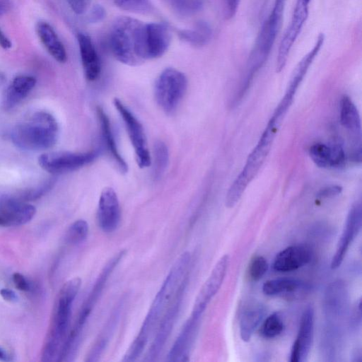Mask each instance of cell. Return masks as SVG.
Here are the masks:
<instances>
[{
  "mask_svg": "<svg viewBox=\"0 0 362 362\" xmlns=\"http://www.w3.org/2000/svg\"><path fill=\"white\" fill-rule=\"evenodd\" d=\"M10 6L8 0H0V16L8 12Z\"/></svg>",
  "mask_w": 362,
  "mask_h": 362,
  "instance_id": "46",
  "label": "cell"
},
{
  "mask_svg": "<svg viewBox=\"0 0 362 362\" xmlns=\"http://www.w3.org/2000/svg\"><path fill=\"white\" fill-rule=\"evenodd\" d=\"M266 315V308L258 303L248 307L243 313L240 320V336L243 341L250 340L254 332L262 322Z\"/></svg>",
  "mask_w": 362,
  "mask_h": 362,
  "instance_id": "28",
  "label": "cell"
},
{
  "mask_svg": "<svg viewBox=\"0 0 362 362\" xmlns=\"http://www.w3.org/2000/svg\"><path fill=\"white\" fill-rule=\"evenodd\" d=\"M124 301L120 300L111 313L103 329L100 332L94 344L88 353L86 361H98L107 346L114 332L117 328L121 313L122 311Z\"/></svg>",
  "mask_w": 362,
  "mask_h": 362,
  "instance_id": "23",
  "label": "cell"
},
{
  "mask_svg": "<svg viewBox=\"0 0 362 362\" xmlns=\"http://www.w3.org/2000/svg\"><path fill=\"white\" fill-rule=\"evenodd\" d=\"M287 0H274L273 8L262 24L248 57L245 76L235 92L233 103L238 105L250 88L254 78L266 63L279 31Z\"/></svg>",
  "mask_w": 362,
  "mask_h": 362,
  "instance_id": "2",
  "label": "cell"
},
{
  "mask_svg": "<svg viewBox=\"0 0 362 362\" xmlns=\"http://www.w3.org/2000/svg\"><path fill=\"white\" fill-rule=\"evenodd\" d=\"M12 279L15 286L18 290L22 291H28L30 289V285L28 281L23 274L16 272L13 274Z\"/></svg>",
  "mask_w": 362,
  "mask_h": 362,
  "instance_id": "40",
  "label": "cell"
},
{
  "mask_svg": "<svg viewBox=\"0 0 362 362\" xmlns=\"http://www.w3.org/2000/svg\"><path fill=\"white\" fill-rule=\"evenodd\" d=\"M187 88V78L185 74L174 68H167L156 80V100L163 111L172 113L177 109Z\"/></svg>",
  "mask_w": 362,
  "mask_h": 362,
  "instance_id": "7",
  "label": "cell"
},
{
  "mask_svg": "<svg viewBox=\"0 0 362 362\" xmlns=\"http://www.w3.org/2000/svg\"><path fill=\"white\" fill-rule=\"evenodd\" d=\"M37 33L49 54L57 62L64 63L67 59L66 49L53 28L46 22H40Z\"/></svg>",
  "mask_w": 362,
  "mask_h": 362,
  "instance_id": "27",
  "label": "cell"
},
{
  "mask_svg": "<svg viewBox=\"0 0 362 362\" xmlns=\"http://www.w3.org/2000/svg\"><path fill=\"white\" fill-rule=\"evenodd\" d=\"M301 1H303L305 2H307V3H310L311 0H301Z\"/></svg>",
  "mask_w": 362,
  "mask_h": 362,
  "instance_id": "48",
  "label": "cell"
},
{
  "mask_svg": "<svg viewBox=\"0 0 362 362\" xmlns=\"http://www.w3.org/2000/svg\"><path fill=\"white\" fill-rule=\"evenodd\" d=\"M309 5L296 0L290 23L279 45L276 63V72H281L286 66L290 51L308 17Z\"/></svg>",
  "mask_w": 362,
  "mask_h": 362,
  "instance_id": "11",
  "label": "cell"
},
{
  "mask_svg": "<svg viewBox=\"0 0 362 362\" xmlns=\"http://www.w3.org/2000/svg\"><path fill=\"white\" fill-rule=\"evenodd\" d=\"M35 83V78L31 76L22 75L15 77L4 93V109L11 110L20 103L33 89Z\"/></svg>",
  "mask_w": 362,
  "mask_h": 362,
  "instance_id": "26",
  "label": "cell"
},
{
  "mask_svg": "<svg viewBox=\"0 0 362 362\" xmlns=\"http://www.w3.org/2000/svg\"><path fill=\"white\" fill-rule=\"evenodd\" d=\"M311 259L312 252L309 247L300 245H291L276 254L272 267L276 272H292L306 265Z\"/></svg>",
  "mask_w": 362,
  "mask_h": 362,
  "instance_id": "20",
  "label": "cell"
},
{
  "mask_svg": "<svg viewBox=\"0 0 362 362\" xmlns=\"http://www.w3.org/2000/svg\"><path fill=\"white\" fill-rule=\"evenodd\" d=\"M77 40L85 76L89 81H95L100 76L101 64L92 40L85 33H78Z\"/></svg>",
  "mask_w": 362,
  "mask_h": 362,
  "instance_id": "24",
  "label": "cell"
},
{
  "mask_svg": "<svg viewBox=\"0 0 362 362\" xmlns=\"http://www.w3.org/2000/svg\"><path fill=\"white\" fill-rule=\"evenodd\" d=\"M69 6L76 14H82L88 8L91 0H66Z\"/></svg>",
  "mask_w": 362,
  "mask_h": 362,
  "instance_id": "39",
  "label": "cell"
},
{
  "mask_svg": "<svg viewBox=\"0 0 362 362\" xmlns=\"http://www.w3.org/2000/svg\"><path fill=\"white\" fill-rule=\"evenodd\" d=\"M125 254L126 250H120L114 255L102 269L93 288L81 306L73 329L69 336H67L66 343L70 348L78 349L86 322L93 309L98 303L109 276L113 272L115 267H117L121 259H122Z\"/></svg>",
  "mask_w": 362,
  "mask_h": 362,
  "instance_id": "6",
  "label": "cell"
},
{
  "mask_svg": "<svg viewBox=\"0 0 362 362\" xmlns=\"http://www.w3.org/2000/svg\"><path fill=\"white\" fill-rule=\"evenodd\" d=\"M58 136V124L48 112L35 113L28 120L17 124L11 132V139L18 148L28 151L52 148Z\"/></svg>",
  "mask_w": 362,
  "mask_h": 362,
  "instance_id": "5",
  "label": "cell"
},
{
  "mask_svg": "<svg viewBox=\"0 0 362 362\" xmlns=\"http://www.w3.org/2000/svg\"><path fill=\"white\" fill-rule=\"evenodd\" d=\"M348 307V293L344 283L340 280L327 287L324 299V308L329 319L337 320L345 315Z\"/></svg>",
  "mask_w": 362,
  "mask_h": 362,
  "instance_id": "22",
  "label": "cell"
},
{
  "mask_svg": "<svg viewBox=\"0 0 362 362\" xmlns=\"http://www.w3.org/2000/svg\"><path fill=\"white\" fill-rule=\"evenodd\" d=\"M0 46L5 49H8L11 47L12 44L8 37L4 34L2 30L0 28Z\"/></svg>",
  "mask_w": 362,
  "mask_h": 362,
  "instance_id": "43",
  "label": "cell"
},
{
  "mask_svg": "<svg viewBox=\"0 0 362 362\" xmlns=\"http://www.w3.org/2000/svg\"><path fill=\"white\" fill-rule=\"evenodd\" d=\"M110 45L115 57L121 63L136 66L146 59L145 23L123 16L114 23L110 35Z\"/></svg>",
  "mask_w": 362,
  "mask_h": 362,
  "instance_id": "4",
  "label": "cell"
},
{
  "mask_svg": "<svg viewBox=\"0 0 362 362\" xmlns=\"http://www.w3.org/2000/svg\"><path fill=\"white\" fill-rule=\"evenodd\" d=\"M191 255L183 252L175 260L157 292L140 329L124 354L122 361H136L143 353L153 332L183 281L187 278Z\"/></svg>",
  "mask_w": 362,
  "mask_h": 362,
  "instance_id": "1",
  "label": "cell"
},
{
  "mask_svg": "<svg viewBox=\"0 0 362 362\" xmlns=\"http://www.w3.org/2000/svg\"><path fill=\"white\" fill-rule=\"evenodd\" d=\"M225 12L228 18H232L236 13L240 0H224Z\"/></svg>",
  "mask_w": 362,
  "mask_h": 362,
  "instance_id": "41",
  "label": "cell"
},
{
  "mask_svg": "<svg viewBox=\"0 0 362 362\" xmlns=\"http://www.w3.org/2000/svg\"><path fill=\"white\" fill-rule=\"evenodd\" d=\"M229 262L230 258L228 254H225L218 260L197 293L191 315L202 316L208 304L217 293L223 284Z\"/></svg>",
  "mask_w": 362,
  "mask_h": 362,
  "instance_id": "12",
  "label": "cell"
},
{
  "mask_svg": "<svg viewBox=\"0 0 362 362\" xmlns=\"http://www.w3.org/2000/svg\"><path fill=\"white\" fill-rule=\"evenodd\" d=\"M262 292L268 296L295 297L307 291L309 286L304 281L292 278L268 280L262 285Z\"/></svg>",
  "mask_w": 362,
  "mask_h": 362,
  "instance_id": "25",
  "label": "cell"
},
{
  "mask_svg": "<svg viewBox=\"0 0 362 362\" xmlns=\"http://www.w3.org/2000/svg\"><path fill=\"white\" fill-rule=\"evenodd\" d=\"M267 259L262 256H255L250 262L248 266V276L253 281L260 280L268 270Z\"/></svg>",
  "mask_w": 362,
  "mask_h": 362,
  "instance_id": "35",
  "label": "cell"
},
{
  "mask_svg": "<svg viewBox=\"0 0 362 362\" xmlns=\"http://www.w3.org/2000/svg\"><path fill=\"white\" fill-rule=\"evenodd\" d=\"M361 205L356 203L347 214L342 233L331 261V269H336L342 264L350 245L361 230Z\"/></svg>",
  "mask_w": 362,
  "mask_h": 362,
  "instance_id": "13",
  "label": "cell"
},
{
  "mask_svg": "<svg viewBox=\"0 0 362 362\" xmlns=\"http://www.w3.org/2000/svg\"><path fill=\"white\" fill-rule=\"evenodd\" d=\"M284 327L281 314L279 312H274L262 322L259 328V334L265 339H274L281 334Z\"/></svg>",
  "mask_w": 362,
  "mask_h": 362,
  "instance_id": "30",
  "label": "cell"
},
{
  "mask_svg": "<svg viewBox=\"0 0 362 362\" xmlns=\"http://www.w3.org/2000/svg\"><path fill=\"white\" fill-rule=\"evenodd\" d=\"M182 35L188 42L196 45H204L211 36V30L206 23H201L194 30L183 31Z\"/></svg>",
  "mask_w": 362,
  "mask_h": 362,
  "instance_id": "32",
  "label": "cell"
},
{
  "mask_svg": "<svg viewBox=\"0 0 362 362\" xmlns=\"http://www.w3.org/2000/svg\"><path fill=\"white\" fill-rule=\"evenodd\" d=\"M11 360L10 356L7 352L0 346V361H8Z\"/></svg>",
  "mask_w": 362,
  "mask_h": 362,
  "instance_id": "47",
  "label": "cell"
},
{
  "mask_svg": "<svg viewBox=\"0 0 362 362\" xmlns=\"http://www.w3.org/2000/svg\"><path fill=\"white\" fill-rule=\"evenodd\" d=\"M97 151L74 153L69 151L49 152L42 154L39 165L52 174H62L78 170L95 160Z\"/></svg>",
  "mask_w": 362,
  "mask_h": 362,
  "instance_id": "9",
  "label": "cell"
},
{
  "mask_svg": "<svg viewBox=\"0 0 362 362\" xmlns=\"http://www.w3.org/2000/svg\"><path fill=\"white\" fill-rule=\"evenodd\" d=\"M96 112L98 120L100 121L103 137L105 141L107 148L117 163L120 171L122 173H127L128 170V165L118 151L109 118L102 107L99 106L97 107Z\"/></svg>",
  "mask_w": 362,
  "mask_h": 362,
  "instance_id": "29",
  "label": "cell"
},
{
  "mask_svg": "<svg viewBox=\"0 0 362 362\" xmlns=\"http://www.w3.org/2000/svg\"><path fill=\"white\" fill-rule=\"evenodd\" d=\"M314 322L313 308L308 305L301 315L298 334L291 346V362H303L306 360L313 343Z\"/></svg>",
  "mask_w": 362,
  "mask_h": 362,
  "instance_id": "18",
  "label": "cell"
},
{
  "mask_svg": "<svg viewBox=\"0 0 362 362\" xmlns=\"http://www.w3.org/2000/svg\"><path fill=\"white\" fill-rule=\"evenodd\" d=\"M81 285V279L74 277L62 287L56 301L49 332L42 350V361H59L67 338L72 305Z\"/></svg>",
  "mask_w": 362,
  "mask_h": 362,
  "instance_id": "3",
  "label": "cell"
},
{
  "mask_svg": "<svg viewBox=\"0 0 362 362\" xmlns=\"http://www.w3.org/2000/svg\"><path fill=\"white\" fill-rule=\"evenodd\" d=\"M113 104L124 121L138 165L141 168L148 167L151 163V158L142 124L120 100L115 98Z\"/></svg>",
  "mask_w": 362,
  "mask_h": 362,
  "instance_id": "10",
  "label": "cell"
},
{
  "mask_svg": "<svg viewBox=\"0 0 362 362\" xmlns=\"http://www.w3.org/2000/svg\"><path fill=\"white\" fill-rule=\"evenodd\" d=\"M104 16V10L101 7H96L91 14L92 21H100Z\"/></svg>",
  "mask_w": 362,
  "mask_h": 362,
  "instance_id": "44",
  "label": "cell"
},
{
  "mask_svg": "<svg viewBox=\"0 0 362 362\" xmlns=\"http://www.w3.org/2000/svg\"><path fill=\"white\" fill-rule=\"evenodd\" d=\"M119 8L129 11H144L149 7L148 0H115Z\"/></svg>",
  "mask_w": 362,
  "mask_h": 362,
  "instance_id": "36",
  "label": "cell"
},
{
  "mask_svg": "<svg viewBox=\"0 0 362 362\" xmlns=\"http://www.w3.org/2000/svg\"><path fill=\"white\" fill-rule=\"evenodd\" d=\"M54 182V179L49 178L42 182L40 185L22 191L19 195L16 197L26 202L36 200L49 191Z\"/></svg>",
  "mask_w": 362,
  "mask_h": 362,
  "instance_id": "34",
  "label": "cell"
},
{
  "mask_svg": "<svg viewBox=\"0 0 362 362\" xmlns=\"http://www.w3.org/2000/svg\"><path fill=\"white\" fill-rule=\"evenodd\" d=\"M309 156L317 166L325 169H340L346 163L345 150L339 143H315L310 147Z\"/></svg>",
  "mask_w": 362,
  "mask_h": 362,
  "instance_id": "19",
  "label": "cell"
},
{
  "mask_svg": "<svg viewBox=\"0 0 362 362\" xmlns=\"http://www.w3.org/2000/svg\"><path fill=\"white\" fill-rule=\"evenodd\" d=\"M0 295L4 300L11 303L17 302L18 299L17 294L13 290L8 288L1 289Z\"/></svg>",
  "mask_w": 362,
  "mask_h": 362,
  "instance_id": "42",
  "label": "cell"
},
{
  "mask_svg": "<svg viewBox=\"0 0 362 362\" xmlns=\"http://www.w3.org/2000/svg\"><path fill=\"white\" fill-rule=\"evenodd\" d=\"M201 318L202 316L190 315L167 355L168 361H189L191 350L199 332Z\"/></svg>",
  "mask_w": 362,
  "mask_h": 362,
  "instance_id": "17",
  "label": "cell"
},
{
  "mask_svg": "<svg viewBox=\"0 0 362 362\" xmlns=\"http://www.w3.org/2000/svg\"><path fill=\"white\" fill-rule=\"evenodd\" d=\"M339 120L341 124L354 139V147L351 152L353 161L361 162V123L359 112L347 95H344L340 101Z\"/></svg>",
  "mask_w": 362,
  "mask_h": 362,
  "instance_id": "15",
  "label": "cell"
},
{
  "mask_svg": "<svg viewBox=\"0 0 362 362\" xmlns=\"http://www.w3.org/2000/svg\"><path fill=\"white\" fill-rule=\"evenodd\" d=\"M120 220L121 210L117 195L112 188L106 187L102 191L98 201V226L105 233H112L117 228Z\"/></svg>",
  "mask_w": 362,
  "mask_h": 362,
  "instance_id": "16",
  "label": "cell"
},
{
  "mask_svg": "<svg viewBox=\"0 0 362 362\" xmlns=\"http://www.w3.org/2000/svg\"><path fill=\"white\" fill-rule=\"evenodd\" d=\"M187 283V278L182 284L161 317L156 328L155 337L144 359L145 361H156L163 349L179 316Z\"/></svg>",
  "mask_w": 362,
  "mask_h": 362,
  "instance_id": "8",
  "label": "cell"
},
{
  "mask_svg": "<svg viewBox=\"0 0 362 362\" xmlns=\"http://www.w3.org/2000/svg\"><path fill=\"white\" fill-rule=\"evenodd\" d=\"M154 175L159 177L166 168L168 162V148L162 141H158L154 145Z\"/></svg>",
  "mask_w": 362,
  "mask_h": 362,
  "instance_id": "33",
  "label": "cell"
},
{
  "mask_svg": "<svg viewBox=\"0 0 362 362\" xmlns=\"http://www.w3.org/2000/svg\"><path fill=\"white\" fill-rule=\"evenodd\" d=\"M350 327L351 328L356 329L360 325L361 322V299H358L356 304L354 305L351 314L350 316V321H349Z\"/></svg>",
  "mask_w": 362,
  "mask_h": 362,
  "instance_id": "38",
  "label": "cell"
},
{
  "mask_svg": "<svg viewBox=\"0 0 362 362\" xmlns=\"http://www.w3.org/2000/svg\"><path fill=\"white\" fill-rule=\"evenodd\" d=\"M171 41V34L163 23L145 24V52L146 59L161 57L168 49Z\"/></svg>",
  "mask_w": 362,
  "mask_h": 362,
  "instance_id": "21",
  "label": "cell"
},
{
  "mask_svg": "<svg viewBox=\"0 0 362 362\" xmlns=\"http://www.w3.org/2000/svg\"><path fill=\"white\" fill-rule=\"evenodd\" d=\"M351 361L352 362H361L362 361V353L360 348H356L352 351Z\"/></svg>",
  "mask_w": 362,
  "mask_h": 362,
  "instance_id": "45",
  "label": "cell"
},
{
  "mask_svg": "<svg viewBox=\"0 0 362 362\" xmlns=\"http://www.w3.org/2000/svg\"><path fill=\"white\" fill-rule=\"evenodd\" d=\"M342 187L339 185H329L321 189L317 194V198L324 199L338 196L341 194Z\"/></svg>",
  "mask_w": 362,
  "mask_h": 362,
  "instance_id": "37",
  "label": "cell"
},
{
  "mask_svg": "<svg viewBox=\"0 0 362 362\" xmlns=\"http://www.w3.org/2000/svg\"><path fill=\"white\" fill-rule=\"evenodd\" d=\"M88 230V224L85 220H76L68 228L65 235V241L71 245L81 243L86 239Z\"/></svg>",
  "mask_w": 362,
  "mask_h": 362,
  "instance_id": "31",
  "label": "cell"
},
{
  "mask_svg": "<svg viewBox=\"0 0 362 362\" xmlns=\"http://www.w3.org/2000/svg\"><path fill=\"white\" fill-rule=\"evenodd\" d=\"M34 206L22 201L16 196L0 197V218L2 226H18L27 223L35 216Z\"/></svg>",
  "mask_w": 362,
  "mask_h": 362,
  "instance_id": "14",
  "label": "cell"
}]
</instances>
